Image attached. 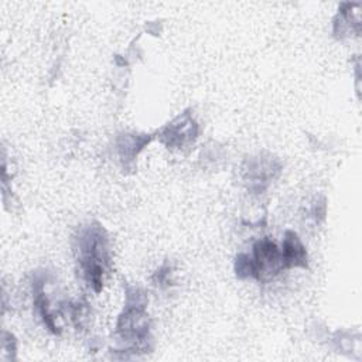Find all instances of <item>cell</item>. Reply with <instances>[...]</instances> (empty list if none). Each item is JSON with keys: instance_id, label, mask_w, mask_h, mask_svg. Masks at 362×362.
Listing matches in <instances>:
<instances>
[{"instance_id": "6da1fadb", "label": "cell", "mask_w": 362, "mask_h": 362, "mask_svg": "<svg viewBox=\"0 0 362 362\" xmlns=\"http://www.w3.org/2000/svg\"><path fill=\"white\" fill-rule=\"evenodd\" d=\"M78 262L89 286L99 291L107 264L106 236L100 226H89L78 238Z\"/></svg>"}, {"instance_id": "7a4b0ae2", "label": "cell", "mask_w": 362, "mask_h": 362, "mask_svg": "<svg viewBox=\"0 0 362 362\" xmlns=\"http://www.w3.org/2000/svg\"><path fill=\"white\" fill-rule=\"evenodd\" d=\"M283 266H307V253L297 235L293 232H287L283 242Z\"/></svg>"}, {"instance_id": "3957f363", "label": "cell", "mask_w": 362, "mask_h": 362, "mask_svg": "<svg viewBox=\"0 0 362 362\" xmlns=\"http://www.w3.org/2000/svg\"><path fill=\"white\" fill-rule=\"evenodd\" d=\"M192 127H195V123L188 116H180L165 129V136L170 139V144L181 146L185 139H189L195 134Z\"/></svg>"}]
</instances>
